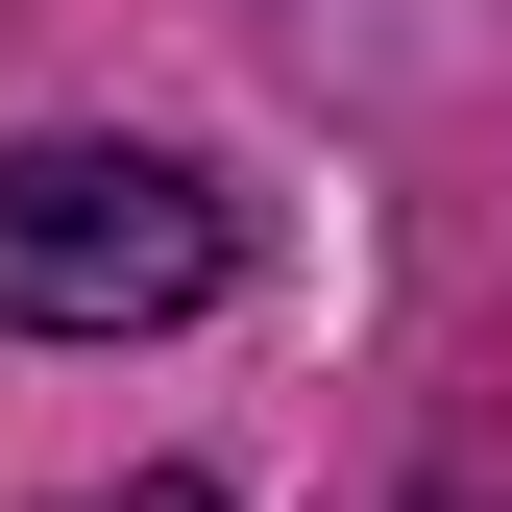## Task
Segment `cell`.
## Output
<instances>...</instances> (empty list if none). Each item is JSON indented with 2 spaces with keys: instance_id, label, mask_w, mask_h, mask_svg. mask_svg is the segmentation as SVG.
Here are the masks:
<instances>
[{
  "instance_id": "3",
  "label": "cell",
  "mask_w": 512,
  "mask_h": 512,
  "mask_svg": "<svg viewBox=\"0 0 512 512\" xmlns=\"http://www.w3.org/2000/svg\"><path fill=\"white\" fill-rule=\"evenodd\" d=\"M74 512H244V488H196V464H122V488H74Z\"/></svg>"
},
{
  "instance_id": "2",
  "label": "cell",
  "mask_w": 512,
  "mask_h": 512,
  "mask_svg": "<svg viewBox=\"0 0 512 512\" xmlns=\"http://www.w3.org/2000/svg\"><path fill=\"white\" fill-rule=\"evenodd\" d=\"M391 512H512V415H464V439H415V488Z\"/></svg>"
},
{
  "instance_id": "1",
  "label": "cell",
  "mask_w": 512,
  "mask_h": 512,
  "mask_svg": "<svg viewBox=\"0 0 512 512\" xmlns=\"http://www.w3.org/2000/svg\"><path fill=\"white\" fill-rule=\"evenodd\" d=\"M220 293H244V196L196 147H122V122L0 147V342H196Z\"/></svg>"
}]
</instances>
